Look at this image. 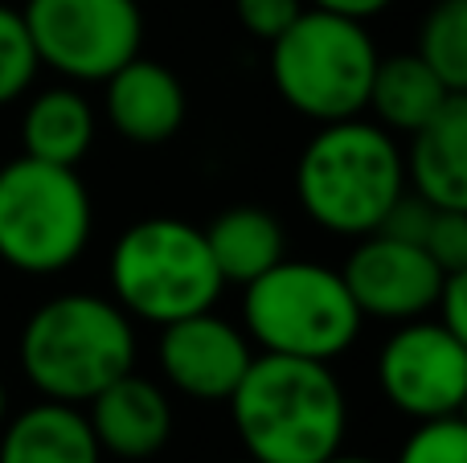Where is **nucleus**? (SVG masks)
<instances>
[{"mask_svg": "<svg viewBox=\"0 0 467 463\" xmlns=\"http://www.w3.org/2000/svg\"><path fill=\"white\" fill-rule=\"evenodd\" d=\"M226 402L254 463H324L348 431V398L328 361L258 353Z\"/></svg>", "mask_w": 467, "mask_h": 463, "instance_id": "1", "label": "nucleus"}, {"mask_svg": "<svg viewBox=\"0 0 467 463\" xmlns=\"http://www.w3.org/2000/svg\"><path fill=\"white\" fill-rule=\"evenodd\" d=\"M16 357L41 398L87 406L103 386L136 369V328L107 295L66 292L25 320Z\"/></svg>", "mask_w": 467, "mask_h": 463, "instance_id": "2", "label": "nucleus"}, {"mask_svg": "<svg viewBox=\"0 0 467 463\" xmlns=\"http://www.w3.org/2000/svg\"><path fill=\"white\" fill-rule=\"evenodd\" d=\"M402 189V148L381 123H365L361 115L320 123L296 164L299 205L316 226L332 234H373Z\"/></svg>", "mask_w": 467, "mask_h": 463, "instance_id": "3", "label": "nucleus"}, {"mask_svg": "<svg viewBox=\"0 0 467 463\" xmlns=\"http://www.w3.org/2000/svg\"><path fill=\"white\" fill-rule=\"evenodd\" d=\"M361 312L337 267L279 259L246 283L242 324L263 353L307 361H337L361 336Z\"/></svg>", "mask_w": 467, "mask_h": 463, "instance_id": "4", "label": "nucleus"}, {"mask_svg": "<svg viewBox=\"0 0 467 463\" xmlns=\"http://www.w3.org/2000/svg\"><path fill=\"white\" fill-rule=\"evenodd\" d=\"M378 57L365 21L307 5L271 41V82L283 103L304 119H353L365 111Z\"/></svg>", "mask_w": 467, "mask_h": 463, "instance_id": "5", "label": "nucleus"}, {"mask_svg": "<svg viewBox=\"0 0 467 463\" xmlns=\"http://www.w3.org/2000/svg\"><path fill=\"white\" fill-rule=\"evenodd\" d=\"M222 275L205 234L181 218L131 221L111 246V292L128 316L148 324L210 312L222 295Z\"/></svg>", "mask_w": 467, "mask_h": 463, "instance_id": "6", "label": "nucleus"}, {"mask_svg": "<svg viewBox=\"0 0 467 463\" xmlns=\"http://www.w3.org/2000/svg\"><path fill=\"white\" fill-rule=\"evenodd\" d=\"M95 205L66 164L16 156L0 164V259L25 275H57L82 259Z\"/></svg>", "mask_w": 467, "mask_h": 463, "instance_id": "7", "label": "nucleus"}, {"mask_svg": "<svg viewBox=\"0 0 467 463\" xmlns=\"http://www.w3.org/2000/svg\"><path fill=\"white\" fill-rule=\"evenodd\" d=\"M37 62L70 82H103L144 46L140 0H25Z\"/></svg>", "mask_w": 467, "mask_h": 463, "instance_id": "8", "label": "nucleus"}, {"mask_svg": "<svg viewBox=\"0 0 467 463\" xmlns=\"http://www.w3.org/2000/svg\"><path fill=\"white\" fill-rule=\"evenodd\" d=\"M378 386L381 398L414 423L463 415L467 341L447 333L439 320H402L378 353Z\"/></svg>", "mask_w": 467, "mask_h": 463, "instance_id": "9", "label": "nucleus"}, {"mask_svg": "<svg viewBox=\"0 0 467 463\" xmlns=\"http://www.w3.org/2000/svg\"><path fill=\"white\" fill-rule=\"evenodd\" d=\"M348 295H353L361 316L378 320H419L435 308L439 287H443V271L435 267L422 246L398 242L389 234H361L353 254L340 267Z\"/></svg>", "mask_w": 467, "mask_h": 463, "instance_id": "10", "label": "nucleus"}, {"mask_svg": "<svg viewBox=\"0 0 467 463\" xmlns=\"http://www.w3.org/2000/svg\"><path fill=\"white\" fill-rule=\"evenodd\" d=\"M250 361H254L250 336H242L213 308L161 324L156 341L161 377L193 402H226Z\"/></svg>", "mask_w": 467, "mask_h": 463, "instance_id": "11", "label": "nucleus"}, {"mask_svg": "<svg viewBox=\"0 0 467 463\" xmlns=\"http://www.w3.org/2000/svg\"><path fill=\"white\" fill-rule=\"evenodd\" d=\"M87 423L103 456L152 459L172 439V402L161 382L128 369L87 402Z\"/></svg>", "mask_w": 467, "mask_h": 463, "instance_id": "12", "label": "nucleus"}, {"mask_svg": "<svg viewBox=\"0 0 467 463\" xmlns=\"http://www.w3.org/2000/svg\"><path fill=\"white\" fill-rule=\"evenodd\" d=\"M103 87H107V119L128 144L140 148L169 144L181 131V123H185L189 111L185 87L164 62L136 54L111 78H103Z\"/></svg>", "mask_w": 467, "mask_h": 463, "instance_id": "13", "label": "nucleus"}, {"mask_svg": "<svg viewBox=\"0 0 467 463\" xmlns=\"http://www.w3.org/2000/svg\"><path fill=\"white\" fill-rule=\"evenodd\" d=\"M406 189L427 197L435 210H467V90L451 95L439 115L410 131Z\"/></svg>", "mask_w": 467, "mask_h": 463, "instance_id": "14", "label": "nucleus"}, {"mask_svg": "<svg viewBox=\"0 0 467 463\" xmlns=\"http://www.w3.org/2000/svg\"><path fill=\"white\" fill-rule=\"evenodd\" d=\"M0 463H103V451L78 406L41 398L5 427Z\"/></svg>", "mask_w": 467, "mask_h": 463, "instance_id": "15", "label": "nucleus"}, {"mask_svg": "<svg viewBox=\"0 0 467 463\" xmlns=\"http://www.w3.org/2000/svg\"><path fill=\"white\" fill-rule=\"evenodd\" d=\"M451 95H463V90L447 87L419 54H389L378 57L365 107H373V115L386 131H406L410 136L431 115L443 111Z\"/></svg>", "mask_w": 467, "mask_h": 463, "instance_id": "16", "label": "nucleus"}, {"mask_svg": "<svg viewBox=\"0 0 467 463\" xmlns=\"http://www.w3.org/2000/svg\"><path fill=\"white\" fill-rule=\"evenodd\" d=\"M202 234H205V246H210V254H213V267H218L222 283L246 287L250 279H258L279 259H287V238H283L279 218L258 210V205L222 210Z\"/></svg>", "mask_w": 467, "mask_h": 463, "instance_id": "17", "label": "nucleus"}, {"mask_svg": "<svg viewBox=\"0 0 467 463\" xmlns=\"http://www.w3.org/2000/svg\"><path fill=\"white\" fill-rule=\"evenodd\" d=\"M95 144V111L74 87H49L29 98L21 115V152L78 169Z\"/></svg>", "mask_w": 467, "mask_h": 463, "instance_id": "18", "label": "nucleus"}, {"mask_svg": "<svg viewBox=\"0 0 467 463\" xmlns=\"http://www.w3.org/2000/svg\"><path fill=\"white\" fill-rule=\"evenodd\" d=\"M414 54L451 90H467V0H439L419 25Z\"/></svg>", "mask_w": 467, "mask_h": 463, "instance_id": "19", "label": "nucleus"}, {"mask_svg": "<svg viewBox=\"0 0 467 463\" xmlns=\"http://www.w3.org/2000/svg\"><path fill=\"white\" fill-rule=\"evenodd\" d=\"M37 70L41 62L29 41V29H25V16L16 8L0 5V107L16 103L33 87Z\"/></svg>", "mask_w": 467, "mask_h": 463, "instance_id": "20", "label": "nucleus"}, {"mask_svg": "<svg viewBox=\"0 0 467 463\" xmlns=\"http://www.w3.org/2000/svg\"><path fill=\"white\" fill-rule=\"evenodd\" d=\"M394 463H467V423L463 415L427 418L410 431Z\"/></svg>", "mask_w": 467, "mask_h": 463, "instance_id": "21", "label": "nucleus"}, {"mask_svg": "<svg viewBox=\"0 0 467 463\" xmlns=\"http://www.w3.org/2000/svg\"><path fill=\"white\" fill-rule=\"evenodd\" d=\"M422 251L435 259L443 275L467 271V210H435L422 238Z\"/></svg>", "mask_w": 467, "mask_h": 463, "instance_id": "22", "label": "nucleus"}, {"mask_svg": "<svg viewBox=\"0 0 467 463\" xmlns=\"http://www.w3.org/2000/svg\"><path fill=\"white\" fill-rule=\"evenodd\" d=\"M431 218H435V205H431L427 197H419L414 189H402V193H398L394 201H389V210L381 213L378 234H389V238H398V242H414V246H422Z\"/></svg>", "mask_w": 467, "mask_h": 463, "instance_id": "23", "label": "nucleus"}, {"mask_svg": "<svg viewBox=\"0 0 467 463\" xmlns=\"http://www.w3.org/2000/svg\"><path fill=\"white\" fill-rule=\"evenodd\" d=\"M304 0H234V16L238 25L250 33V37L266 41L271 46L299 13H304Z\"/></svg>", "mask_w": 467, "mask_h": 463, "instance_id": "24", "label": "nucleus"}, {"mask_svg": "<svg viewBox=\"0 0 467 463\" xmlns=\"http://www.w3.org/2000/svg\"><path fill=\"white\" fill-rule=\"evenodd\" d=\"M431 312H435V320L447 328V333H455L460 341H467V271H455V275L443 279L439 300Z\"/></svg>", "mask_w": 467, "mask_h": 463, "instance_id": "25", "label": "nucleus"}, {"mask_svg": "<svg viewBox=\"0 0 467 463\" xmlns=\"http://www.w3.org/2000/svg\"><path fill=\"white\" fill-rule=\"evenodd\" d=\"M312 8H324V13H340V16H353V21H369V16L386 13L394 0H307Z\"/></svg>", "mask_w": 467, "mask_h": 463, "instance_id": "26", "label": "nucleus"}, {"mask_svg": "<svg viewBox=\"0 0 467 463\" xmlns=\"http://www.w3.org/2000/svg\"><path fill=\"white\" fill-rule=\"evenodd\" d=\"M324 463H378V459H365V456H345V451H337V456H328Z\"/></svg>", "mask_w": 467, "mask_h": 463, "instance_id": "27", "label": "nucleus"}, {"mask_svg": "<svg viewBox=\"0 0 467 463\" xmlns=\"http://www.w3.org/2000/svg\"><path fill=\"white\" fill-rule=\"evenodd\" d=\"M5 410H8V398H5V382H0V427H5Z\"/></svg>", "mask_w": 467, "mask_h": 463, "instance_id": "28", "label": "nucleus"}, {"mask_svg": "<svg viewBox=\"0 0 467 463\" xmlns=\"http://www.w3.org/2000/svg\"><path fill=\"white\" fill-rule=\"evenodd\" d=\"M246 463H254V459H246Z\"/></svg>", "mask_w": 467, "mask_h": 463, "instance_id": "29", "label": "nucleus"}]
</instances>
